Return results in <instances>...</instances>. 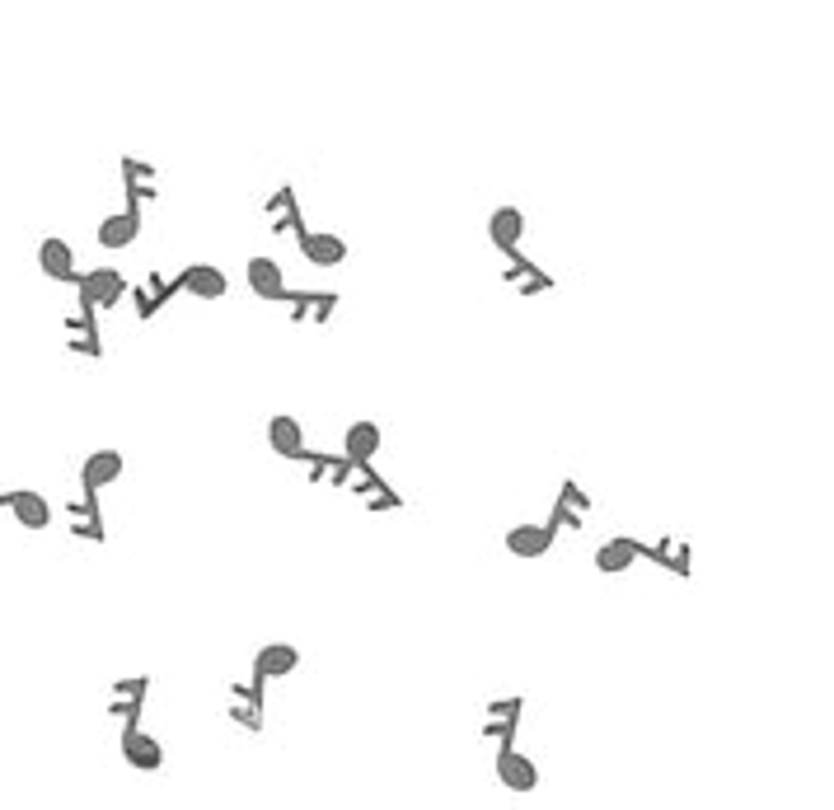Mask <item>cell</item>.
<instances>
[{
    "instance_id": "obj_1",
    "label": "cell",
    "mask_w": 834,
    "mask_h": 810,
    "mask_svg": "<svg viewBox=\"0 0 834 810\" xmlns=\"http://www.w3.org/2000/svg\"><path fill=\"white\" fill-rule=\"evenodd\" d=\"M127 277L118 273V267H89V273L76 277V300L85 314H95V309H112L122 296H127Z\"/></svg>"
},
{
    "instance_id": "obj_2",
    "label": "cell",
    "mask_w": 834,
    "mask_h": 810,
    "mask_svg": "<svg viewBox=\"0 0 834 810\" xmlns=\"http://www.w3.org/2000/svg\"><path fill=\"white\" fill-rule=\"evenodd\" d=\"M498 782L507 787V792H516V797H530L534 787H539V763L526 754V750H516V745H507V750H498Z\"/></svg>"
},
{
    "instance_id": "obj_3",
    "label": "cell",
    "mask_w": 834,
    "mask_h": 810,
    "mask_svg": "<svg viewBox=\"0 0 834 810\" xmlns=\"http://www.w3.org/2000/svg\"><path fill=\"white\" fill-rule=\"evenodd\" d=\"M263 220H267V230H273V235L301 239V235H305V220H301V197H296V188H277L273 197H267V201H263Z\"/></svg>"
},
{
    "instance_id": "obj_4",
    "label": "cell",
    "mask_w": 834,
    "mask_h": 810,
    "mask_svg": "<svg viewBox=\"0 0 834 810\" xmlns=\"http://www.w3.org/2000/svg\"><path fill=\"white\" fill-rule=\"evenodd\" d=\"M174 281H178V290H188V296H197V300H225L230 296V277H225L216 263H188Z\"/></svg>"
},
{
    "instance_id": "obj_5",
    "label": "cell",
    "mask_w": 834,
    "mask_h": 810,
    "mask_svg": "<svg viewBox=\"0 0 834 810\" xmlns=\"http://www.w3.org/2000/svg\"><path fill=\"white\" fill-rule=\"evenodd\" d=\"M638 562H642V544L634 534H610L596 549V572L600 576H624V572H634Z\"/></svg>"
},
{
    "instance_id": "obj_6",
    "label": "cell",
    "mask_w": 834,
    "mask_h": 810,
    "mask_svg": "<svg viewBox=\"0 0 834 810\" xmlns=\"http://www.w3.org/2000/svg\"><path fill=\"white\" fill-rule=\"evenodd\" d=\"M521 717H526V699H498L488 703V717H483V740H492L498 750H507L516 731H521Z\"/></svg>"
},
{
    "instance_id": "obj_7",
    "label": "cell",
    "mask_w": 834,
    "mask_h": 810,
    "mask_svg": "<svg viewBox=\"0 0 834 810\" xmlns=\"http://www.w3.org/2000/svg\"><path fill=\"white\" fill-rule=\"evenodd\" d=\"M225 712H230V722H239L244 731H263V680L225 689Z\"/></svg>"
},
{
    "instance_id": "obj_8",
    "label": "cell",
    "mask_w": 834,
    "mask_h": 810,
    "mask_svg": "<svg viewBox=\"0 0 834 810\" xmlns=\"http://www.w3.org/2000/svg\"><path fill=\"white\" fill-rule=\"evenodd\" d=\"M146 693H150L146 674H137V680H118V684H112V693H108V717H118V722H127V731H137L141 708H146Z\"/></svg>"
},
{
    "instance_id": "obj_9",
    "label": "cell",
    "mask_w": 834,
    "mask_h": 810,
    "mask_svg": "<svg viewBox=\"0 0 834 810\" xmlns=\"http://www.w3.org/2000/svg\"><path fill=\"white\" fill-rule=\"evenodd\" d=\"M6 506H10V515L19 525H24L29 534H42L52 525V502L42 497V492H33V487H14V492H6Z\"/></svg>"
},
{
    "instance_id": "obj_10",
    "label": "cell",
    "mask_w": 834,
    "mask_h": 810,
    "mask_svg": "<svg viewBox=\"0 0 834 810\" xmlns=\"http://www.w3.org/2000/svg\"><path fill=\"white\" fill-rule=\"evenodd\" d=\"M122 468H127L122 450L104 445V450H95V455L80 464V487H85V492H104V487H112V483L122 478Z\"/></svg>"
},
{
    "instance_id": "obj_11",
    "label": "cell",
    "mask_w": 834,
    "mask_h": 810,
    "mask_svg": "<svg viewBox=\"0 0 834 810\" xmlns=\"http://www.w3.org/2000/svg\"><path fill=\"white\" fill-rule=\"evenodd\" d=\"M38 273L48 281H71L76 286V249L61 235L38 239Z\"/></svg>"
},
{
    "instance_id": "obj_12",
    "label": "cell",
    "mask_w": 834,
    "mask_h": 810,
    "mask_svg": "<svg viewBox=\"0 0 834 810\" xmlns=\"http://www.w3.org/2000/svg\"><path fill=\"white\" fill-rule=\"evenodd\" d=\"M244 277H249V290L258 300H286V273H282V263L277 258H263L254 254L249 263H244Z\"/></svg>"
},
{
    "instance_id": "obj_13",
    "label": "cell",
    "mask_w": 834,
    "mask_h": 810,
    "mask_svg": "<svg viewBox=\"0 0 834 810\" xmlns=\"http://www.w3.org/2000/svg\"><path fill=\"white\" fill-rule=\"evenodd\" d=\"M122 184H127V207H131V211L150 207V201L160 197V184H155V165H150V160H137V155H127V160H122Z\"/></svg>"
},
{
    "instance_id": "obj_14",
    "label": "cell",
    "mask_w": 834,
    "mask_h": 810,
    "mask_svg": "<svg viewBox=\"0 0 834 810\" xmlns=\"http://www.w3.org/2000/svg\"><path fill=\"white\" fill-rule=\"evenodd\" d=\"M122 759L137 773H160L165 769V745L150 731H141V727L137 731H122Z\"/></svg>"
},
{
    "instance_id": "obj_15",
    "label": "cell",
    "mask_w": 834,
    "mask_h": 810,
    "mask_svg": "<svg viewBox=\"0 0 834 810\" xmlns=\"http://www.w3.org/2000/svg\"><path fill=\"white\" fill-rule=\"evenodd\" d=\"M301 670V646H291V642H267L258 646V656H254V680H286V674H296Z\"/></svg>"
},
{
    "instance_id": "obj_16",
    "label": "cell",
    "mask_w": 834,
    "mask_h": 810,
    "mask_svg": "<svg viewBox=\"0 0 834 810\" xmlns=\"http://www.w3.org/2000/svg\"><path fill=\"white\" fill-rule=\"evenodd\" d=\"M66 521H71V534H76V539H89V544L108 539L104 511H99V502H95V492H80V497L66 502Z\"/></svg>"
},
{
    "instance_id": "obj_17",
    "label": "cell",
    "mask_w": 834,
    "mask_h": 810,
    "mask_svg": "<svg viewBox=\"0 0 834 810\" xmlns=\"http://www.w3.org/2000/svg\"><path fill=\"white\" fill-rule=\"evenodd\" d=\"M488 239H492V249L516 254V249H521V239H526V211L521 207H498L488 216Z\"/></svg>"
},
{
    "instance_id": "obj_18",
    "label": "cell",
    "mask_w": 834,
    "mask_h": 810,
    "mask_svg": "<svg viewBox=\"0 0 834 810\" xmlns=\"http://www.w3.org/2000/svg\"><path fill=\"white\" fill-rule=\"evenodd\" d=\"M553 539H558V534H553L549 525H534V521L511 525V530H507V553L534 562V557H544V553L553 549Z\"/></svg>"
},
{
    "instance_id": "obj_19",
    "label": "cell",
    "mask_w": 834,
    "mask_h": 810,
    "mask_svg": "<svg viewBox=\"0 0 834 810\" xmlns=\"http://www.w3.org/2000/svg\"><path fill=\"white\" fill-rule=\"evenodd\" d=\"M137 235H141V211H131V207H122V211H112V216H104L99 220V244L104 249H131L137 244Z\"/></svg>"
},
{
    "instance_id": "obj_20",
    "label": "cell",
    "mask_w": 834,
    "mask_h": 810,
    "mask_svg": "<svg viewBox=\"0 0 834 810\" xmlns=\"http://www.w3.org/2000/svg\"><path fill=\"white\" fill-rule=\"evenodd\" d=\"M169 296H178V281H174V277L165 281V277H155V273H150L146 281H137V286H131V300H137V319L150 324L155 314H160V309L169 305Z\"/></svg>"
},
{
    "instance_id": "obj_21",
    "label": "cell",
    "mask_w": 834,
    "mask_h": 810,
    "mask_svg": "<svg viewBox=\"0 0 834 810\" xmlns=\"http://www.w3.org/2000/svg\"><path fill=\"white\" fill-rule=\"evenodd\" d=\"M296 244H301V258H305L310 267H343V263H347V244L337 239V235L305 230Z\"/></svg>"
},
{
    "instance_id": "obj_22",
    "label": "cell",
    "mask_w": 834,
    "mask_h": 810,
    "mask_svg": "<svg viewBox=\"0 0 834 810\" xmlns=\"http://www.w3.org/2000/svg\"><path fill=\"white\" fill-rule=\"evenodd\" d=\"M380 445H385V432H380V422H352L343 432V455L352 464H371L380 455Z\"/></svg>"
},
{
    "instance_id": "obj_23",
    "label": "cell",
    "mask_w": 834,
    "mask_h": 810,
    "mask_svg": "<svg viewBox=\"0 0 834 810\" xmlns=\"http://www.w3.org/2000/svg\"><path fill=\"white\" fill-rule=\"evenodd\" d=\"M267 445H273L282 460H301L305 455V426L291 413H277L273 422H267Z\"/></svg>"
},
{
    "instance_id": "obj_24",
    "label": "cell",
    "mask_w": 834,
    "mask_h": 810,
    "mask_svg": "<svg viewBox=\"0 0 834 810\" xmlns=\"http://www.w3.org/2000/svg\"><path fill=\"white\" fill-rule=\"evenodd\" d=\"M66 347H71V352H80V356H104V337H99V324H95V314L76 309L71 319H66Z\"/></svg>"
},
{
    "instance_id": "obj_25",
    "label": "cell",
    "mask_w": 834,
    "mask_h": 810,
    "mask_svg": "<svg viewBox=\"0 0 834 810\" xmlns=\"http://www.w3.org/2000/svg\"><path fill=\"white\" fill-rule=\"evenodd\" d=\"M286 300L296 305L291 309V319H314V324H324V319H333V309H337V296L333 290H286Z\"/></svg>"
},
{
    "instance_id": "obj_26",
    "label": "cell",
    "mask_w": 834,
    "mask_h": 810,
    "mask_svg": "<svg viewBox=\"0 0 834 810\" xmlns=\"http://www.w3.org/2000/svg\"><path fill=\"white\" fill-rule=\"evenodd\" d=\"M642 557L661 562V572H670V576H689V544H685V539H675V534H666L661 544L642 549Z\"/></svg>"
},
{
    "instance_id": "obj_27",
    "label": "cell",
    "mask_w": 834,
    "mask_h": 810,
    "mask_svg": "<svg viewBox=\"0 0 834 810\" xmlns=\"http://www.w3.org/2000/svg\"><path fill=\"white\" fill-rule=\"evenodd\" d=\"M507 281L521 290V296H539V290H549L553 286V277L549 273H539V267L530 263V258H521V254H511V273H507Z\"/></svg>"
},
{
    "instance_id": "obj_28",
    "label": "cell",
    "mask_w": 834,
    "mask_h": 810,
    "mask_svg": "<svg viewBox=\"0 0 834 810\" xmlns=\"http://www.w3.org/2000/svg\"><path fill=\"white\" fill-rule=\"evenodd\" d=\"M394 506H403V497H394L390 487L375 492V497H366V511H394Z\"/></svg>"
},
{
    "instance_id": "obj_29",
    "label": "cell",
    "mask_w": 834,
    "mask_h": 810,
    "mask_svg": "<svg viewBox=\"0 0 834 810\" xmlns=\"http://www.w3.org/2000/svg\"><path fill=\"white\" fill-rule=\"evenodd\" d=\"M0 506H6V492H0Z\"/></svg>"
}]
</instances>
